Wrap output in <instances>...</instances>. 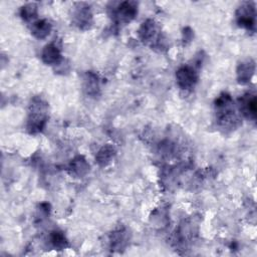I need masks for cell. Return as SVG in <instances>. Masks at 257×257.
Listing matches in <instances>:
<instances>
[{
  "label": "cell",
  "mask_w": 257,
  "mask_h": 257,
  "mask_svg": "<svg viewBox=\"0 0 257 257\" xmlns=\"http://www.w3.org/2000/svg\"><path fill=\"white\" fill-rule=\"evenodd\" d=\"M91 12L88 6L85 5H79V7H76L74 13H73V21L75 25H77L79 28L84 29L89 27L91 23Z\"/></svg>",
  "instance_id": "obj_9"
},
{
  "label": "cell",
  "mask_w": 257,
  "mask_h": 257,
  "mask_svg": "<svg viewBox=\"0 0 257 257\" xmlns=\"http://www.w3.org/2000/svg\"><path fill=\"white\" fill-rule=\"evenodd\" d=\"M20 14H21V17L26 21L34 19L37 15V7L34 3L26 4L25 6L22 7Z\"/></svg>",
  "instance_id": "obj_16"
},
{
  "label": "cell",
  "mask_w": 257,
  "mask_h": 257,
  "mask_svg": "<svg viewBox=\"0 0 257 257\" xmlns=\"http://www.w3.org/2000/svg\"><path fill=\"white\" fill-rule=\"evenodd\" d=\"M47 118V104L40 98H34L30 104L27 128L30 133L41 132Z\"/></svg>",
  "instance_id": "obj_2"
},
{
  "label": "cell",
  "mask_w": 257,
  "mask_h": 257,
  "mask_svg": "<svg viewBox=\"0 0 257 257\" xmlns=\"http://www.w3.org/2000/svg\"><path fill=\"white\" fill-rule=\"evenodd\" d=\"M89 170V165L86 163L85 159L78 156L74 158L69 165L70 174L75 177H82L84 176Z\"/></svg>",
  "instance_id": "obj_11"
},
{
  "label": "cell",
  "mask_w": 257,
  "mask_h": 257,
  "mask_svg": "<svg viewBox=\"0 0 257 257\" xmlns=\"http://www.w3.org/2000/svg\"><path fill=\"white\" fill-rule=\"evenodd\" d=\"M216 118L223 128H233L238 125L239 117L234 108V102L230 94L222 93L215 101Z\"/></svg>",
  "instance_id": "obj_1"
},
{
  "label": "cell",
  "mask_w": 257,
  "mask_h": 257,
  "mask_svg": "<svg viewBox=\"0 0 257 257\" xmlns=\"http://www.w3.org/2000/svg\"><path fill=\"white\" fill-rule=\"evenodd\" d=\"M51 24L47 20H38L31 26V33L37 39L46 38L51 31Z\"/></svg>",
  "instance_id": "obj_12"
},
{
  "label": "cell",
  "mask_w": 257,
  "mask_h": 257,
  "mask_svg": "<svg viewBox=\"0 0 257 257\" xmlns=\"http://www.w3.org/2000/svg\"><path fill=\"white\" fill-rule=\"evenodd\" d=\"M41 57L44 63L50 64V65H57L61 61L60 49L54 42L49 43L43 48Z\"/></svg>",
  "instance_id": "obj_8"
},
{
  "label": "cell",
  "mask_w": 257,
  "mask_h": 257,
  "mask_svg": "<svg viewBox=\"0 0 257 257\" xmlns=\"http://www.w3.org/2000/svg\"><path fill=\"white\" fill-rule=\"evenodd\" d=\"M138 13V5L135 2H122L118 5L115 11V18L118 22H130Z\"/></svg>",
  "instance_id": "obj_7"
},
{
  "label": "cell",
  "mask_w": 257,
  "mask_h": 257,
  "mask_svg": "<svg viewBox=\"0 0 257 257\" xmlns=\"http://www.w3.org/2000/svg\"><path fill=\"white\" fill-rule=\"evenodd\" d=\"M255 6L253 3L250 2L244 3L236 11L237 23L239 24L240 27L246 28L248 30L255 29Z\"/></svg>",
  "instance_id": "obj_3"
},
{
  "label": "cell",
  "mask_w": 257,
  "mask_h": 257,
  "mask_svg": "<svg viewBox=\"0 0 257 257\" xmlns=\"http://www.w3.org/2000/svg\"><path fill=\"white\" fill-rule=\"evenodd\" d=\"M255 71V63L252 59L241 62L237 68V79L240 83L245 84L250 81Z\"/></svg>",
  "instance_id": "obj_10"
},
{
  "label": "cell",
  "mask_w": 257,
  "mask_h": 257,
  "mask_svg": "<svg viewBox=\"0 0 257 257\" xmlns=\"http://www.w3.org/2000/svg\"><path fill=\"white\" fill-rule=\"evenodd\" d=\"M160 30L158 25L153 20H147L144 22L139 30V35L142 41L151 43L153 45H160Z\"/></svg>",
  "instance_id": "obj_4"
},
{
  "label": "cell",
  "mask_w": 257,
  "mask_h": 257,
  "mask_svg": "<svg viewBox=\"0 0 257 257\" xmlns=\"http://www.w3.org/2000/svg\"><path fill=\"white\" fill-rule=\"evenodd\" d=\"M114 156H115L114 148L110 145H106V146H103L97 152L95 160H96V162L98 163L99 166L103 167V166L108 165L111 162V160L113 159Z\"/></svg>",
  "instance_id": "obj_13"
},
{
  "label": "cell",
  "mask_w": 257,
  "mask_h": 257,
  "mask_svg": "<svg viewBox=\"0 0 257 257\" xmlns=\"http://www.w3.org/2000/svg\"><path fill=\"white\" fill-rule=\"evenodd\" d=\"M239 110L240 112L250 119L256 117V96L253 93H246L239 99Z\"/></svg>",
  "instance_id": "obj_6"
},
{
  "label": "cell",
  "mask_w": 257,
  "mask_h": 257,
  "mask_svg": "<svg viewBox=\"0 0 257 257\" xmlns=\"http://www.w3.org/2000/svg\"><path fill=\"white\" fill-rule=\"evenodd\" d=\"M176 79L178 85L182 89L193 88L198 80V74L192 66H182L176 72Z\"/></svg>",
  "instance_id": "obj_5"
},
{
  "label": "cell",
  "mask_w": 257,
  "mask_h": 257,
  "mask_svg": "<svg viewBox=\"0 0 257 257\" xmlns=\"http://www.w3.org/2000/svg\"><path fill=\"white\" fill-rule=\"evenodd\" d=\"M127 244V235L124 230H117L110 235V245L114 250L123 249Z\"/></svg>",
  "instance_id": "obj_14"
},
{
  "label": "cell",
  "mask_w": 257,
  "mask_h": 257,
  "mask_svg": "<svg viewBox=\"0 0 257 257\" xmlns=\"http://www.w3.org/2000/svg\"><path fill=\"white\" fill-rule=\"evenodd\" d=\"M98 88H99V86H98L97 76L92 72L86 73L85 78H84V89L86 90L87 94L95 95Z\"/></svg>",
  "instance_id": "obj_15"
},
{
  "label": "cell",
  "mask_w": 257,
  "mask_h": 257,
  "mask_svg": "<svg viewBox=\"0 0 257 257\" xmlns=\"http://www.w3.org/2000/svg\"><path fill=\"white\" fill-rule=\"evenodd\" d=\"M50 243L52 244V246H53L54 248L62 249V248H64L65 245H66V240H65L64 235H63L61 232L54 231V232H52L51 235H50Z\"/></svg>",
  "instance_id": "obj_17"
}]
</instances>
